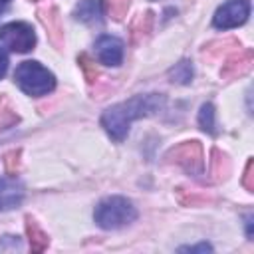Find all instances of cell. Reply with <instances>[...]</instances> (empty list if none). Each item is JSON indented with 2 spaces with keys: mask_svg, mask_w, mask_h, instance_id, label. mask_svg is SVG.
<instances>
[{
  "mask_svg": "<svg viewBox=\"0 0 254 254\" xmlns=\"http://www.w3.org/2000/svg\"><path fill=\"white\" fill-rule=\"evenodd\" d=\"M163 103V97L151 93V95H135L127 101H121L113 107H109L103 115H101V125L105 127V131L115 139V141H121L125 139L127 131H129V125L147 115V113H153L161 107Z\"/></svg>",
  "mask_w": 254,
  "mask_h": 254,
  "instance_id": "cell-1",
  "label": "cell"
},
{
  "mask_svg": "<svg viewBox=\"0 0 254 254\" xmlns=\"http://www.w3.org/2000/svg\"><path fill=\"white\" fill-rule=\"evenodd\" d=\"M93 218L97 226L105 230H117V228L131 224L137 218V210L131 204V200L123 196H107L95 206Z\"/></svg>",
  "mask_w": 254,
  "mask_h": 254,
  "instance_id": "cell-2",
  "label": "cell"
},
{
  "mask_svg": "<svg viewBox=\"0 0 254 254\" xmlns=\"http://www.w3.org/2000/svg\"><path fill=\"white\" fill-rule=\"evenodd\" d=\"M14 81L28 95H46L54 89V73L38 62H22L14 71Z\"/></svg>",
  "mask_w": 254,
  "mask_h": 254,
  "instance_id": "cell-3",
  "label": "cell"
},
{
  "mask_svg": "<svg viewBox=\"0 0 254 254\" xmlns=\"http://www.w3.org/2000/svg\"><path fill=\"white\" fill-rule=\"evenodd\" d=\"M167 163L183 167L189 175H202L204 171V157H202V145L198 141H183L175 145L167 155Z\"/></svg>",
  "mask_w": 254,
  "mask_h": 254,
  "instance_id": "cell-4",
  "label": "cell"
},
{
  "mask_svg": "<svg viewBox=\"0 0 254 254\" xmlns=\"http://www.w3.org/2000/svg\"><path fill=\"white\" fill-rule=\"evenodd\" d=\"M0 42L12 52L26 54L36 46V34L26 22H10L0 28Z\"/></svg>",
  "mask_w": 254,
  "mask_h": 254,
  "instance_id": "cell-5",
  "label": "cell"
},
{
  "mask_svg": "<svg viewBox=\"0 0 254 254\" xmlns=\"http://www.w3.org/2000/svg\"><path fill=\"white\" fill-rule=\"evenodd\" d=\"M250 16V0H226L214 14L212 24L218 30L242 26Z\"/></svg>",
  "mask_w": 254,
  "mask_h": 254,
  "instance_id": "cell-6",
  "label": "cell"
},
{
  "mask_svg": "<svg viewBox=\"0 0 254 254\" xmlns=\"http://www.w3.org/2000/svg\"><path fill=\"white\" fill-rule=\"evenodd\" d=\"M252 64H254V54H252V50H238L236 54H232V56L224 62V65H222V69H220V75H222L224 79L242 77V75H246V73L250 71Z\"/></svg>",
  "mask_w": 254,
  "mask_h": 254,
  "instance_id": "cell-7",
  "label": "cell"
},
{
  "mask_svg": "<svg viewBox=\"0 0 254 254\" xmlns=\"http://www.w3.org/2000/svg\"><path fill=\"white\" fill-rule=\"evenodd\" d=\"M95 54L105 65H119L123 60V44L115 36H99L95 42Z\"/></svg>",
  "mask_w": 254,
  "mask_h": 254,
  "instance_id": "cell-8",
  "label": "cell"
},
{
  "mask_svg": "<svg viewBox=\"0 0 254 254\" xmlns=\"http://www.w3.org/2000/svg\"><path fill=\"white\" fill-rule=\"evenodd\" d=\"M38 16H40V22L44 24V28L48 30V36H50L52 44H54L56 48H60L62 42H64V26H62L60 10H58L56 6L40 8V10H38Z\"/></svg>",
  "mask_w": 254,
  "mask_h": 254,
  "instance_id": "cell-9",
  "label": "cell"
},
{
  "mask_svg": "<svg viewBox=\"0 0 254 254\" xmlns=\"http://www.w3.org/2000/svg\"><path fill=\"white\" fill-rule=\"evenodd\" d=\"M24 198V187L10 177L0 179V210H10L20 206Z\"/></svg>",
  "mask_w": 254,
  "mask_h": 254,
  "instance_id": "cell-10",
  "label": "cell"
},
{
  "mask_svg": "<svg viewBox=\"0 0 254 254\" xmlns=\"http://www.w3.org/2000/svg\"><path fill=\"white\" fill-rule=\"evenodd\" d=\"M26 234H28L32 252H44L48 248L50 238H48V234L40 228V224L32 216H26Z\"/></svg>",
  "mask_w": 254,
  "mask_h": 254,
  "instance_id": "cell-11",
  "label": "cell"
},
{
  "mask_svg": "<svg viewBox=\"0 0 254 254\" xmlns=\"http://www.w3.org/2000/svg\"><path fill=\"white\" fill-rule=\"evenodd\" d=\"M73 16H75V20H79L83 24H99L101 22V10H99L97 0L79 2L73 10Z\"/></svg>",
  "mask_w": 254,
  "mask_h": 254,
  "instance_id": "cell-12",
  "label": "cell"
},
{
  "mask_svg": "<svg viewBox=\"0 0 254 254\" xmlns=\"http://www.w3.org/2000/svg\"><path fill=\"white\" fill-rule=\"evenodd\" d=\"M151 28H153V12L139 14L135 18V22L131 24V42L133 44H141L149 36Z\"/></svg>",
  "mask_w": 254,
  "mask_h": 254,
  "instance_id": "cell-13",
  "label": "cell"
},
{
  "mask_svg": "<svg viewBox=\"0 0 254 254\" xmlns=\"http://www.w3.org/2000/svg\"><path fill=\"white\" fill-rule=\"evenodd\" d=\"M210 173H212V179L214 181H222L230 173V161L218 149H212V169H210Z\"/></svg>",
  "mask_w": 254,
  "mask_h": 254,
  "instance_id": "cell-14",
  "label": "cell"
},
{
  "mask_svg": "<svg viewBox=\"0 0 254 254\" xmlns=\"http://www.w3.org/2000/svg\"><path fill=\"white\" fill-rule=\"evenodd\" d=\"M20 121L16 109L10 105V101L6 97L0 95V131H6L10 127H14Z\"/></svg>",
  "mask_w": 254,
  "mask_h": 254,
  "instance_id": "cell-15",
  "label": "cell"
},
{
  "mask_svg": "<svg viewBox=\"0 0 254 254\" xmlns=\"http://www.w3.org/2000/svg\"><path fill=\"white\" fill-rule=\"evenodd\" d=\"M129 6H131V0H103V10L113 20H123Z\"/></svg>",
  "mask_w": 254,
  "mask_h": 254,
  "instance_id": "cell-16",
  "label": "cell"
},
{
  "mask_svg": "<svg viewBox=\"0 0 254 254\" xmlns=\"http://www.w3.org/2000/svg\"><path fill=\"white\" fill-rule=\"evenodd\" d=\"M169 75L177 83H190V79H192V65H190V62L183 60V62L175 64V67H171Z\"/></svg>",
  "mask_w": 254,
  "mask_h": 254,
  "instance_id": "cell-17",
  "label": "cell"
},
{
  "mask_svg": "<svg viewBox=\"0 0 254 254\" xmlns=\"http://www.w3.org/2000/svg\"><path fill=\"white\" fill-rule=\"evenodd\" d=\"M77 64H79V67L83 69V75H85L87 83H93V81H97V77H99V69H97L95 62H93V60H91L87 54H79V58H77Z\"/></svg>",
  "mask_w": 254,
  "mask_h": 254,
  "instance_id": "cell-18",
  "label": "cell"
},
{
  "mask_svg": "<svg viewBox=\"0 0 254 254\" xmlns=\"http://www.w3.org/2000/svg\"><path fill=\"white\" fill-rule=\"evenodd\" d=\"M198 123L204 131L208 133H214V107L212 103H204L200 107V113H198Z\"/></svg>",
  "mask_w": 254,
  "mask_h": 254,
  "instance_id": "cell-19",
  "label": "cell"
},
{
  "mask_svg": "<svg viewBox=\"0 0 254 254\" xmlns=\"http://www.w3.org/2000/svg\"><path fill=\"white\" fill-rule=\"evenodd\" d=\"M228 46H236V40L226 38V40L212 42V44H208V46H206V50H204L202 54H204V56H208V58H218L220 54H226V52H228Z\"/></svg>",
  "mask_w": 254,
  "mask_h": 254,
  "instance_id": "cell-20",
  "label": "cell"
},
{
  "mask_svg": "<svg viewBox=\"0 0 254 254\" xmlns=\"http://www.w3.org/2000/svg\"><path fill=\"white\" fill-rule=\"evenodd\" d=\"M4 165H6V173L8 175H16L20 171V151H10L4 157Z\"/></svg>",
  "mask_w": 254,
  "mask_h": 254,
  "instance_id": "cell-21",
  "label": "cell"
},
{
  "mask_svg": "<svg viewBox=\"0 0 254 254\" xmlns=\"http://www.w3.org/2000/svg\"><path fill=\"white\" fill-rule=\"evenodd\" d=\"M252 169H254V163H252V159H248V163H246V169H244V179H242V185H244V189L248 190V192H252L254 190V181H252Z\"/></svg>",
  "mask_w": 254,
  "mask_h": 254,
  "instance_id": "cell-22",
  "label": "cell"
},
{
  "mask_svg": "<svg viewBox=\"0 0 254 254\" xmlns=\"http://www.w3.org/2000/svg\"><path fill=\"white\" fill-rule=\"evenodd\" d=\"M6 69H8V56H6V54L2 52V48H0V79L4 77Z\"/></svg>",
  "mask_w": 254,
  "mask_h": 254,
  "instance_id": "cell-23",
  "label": "cell"
},
{
  "mask_svg": "<svg viewBox=\"0 0 254 254\" xmlns=\"http://www.w3.org/2000/svg\"><path fill=\"white\" fill-rule=\"evenodd\" d=\"M183 252L185 250H189V252H208L210 250V246L208 244H200V246H189V248H181Z\"/></svg>",
  "mask_w": 254,
  "mask_h": 254,
  "instance_id": "cell-24",
  "label": "cell"
},
{
  "mask_svg": "<svg viewBox=\"0 0 254 254\" xmlns=\"http://www.w3.org/2000/svg\"><path fill=\"white\" fill-rule=\"evenodd\" d=\"M8 4H10V0H0V14H2V12L8 8Z\"/></svg>",
  "mask_w": 254,
  "mask_h": 254,
  "instance_id": "cell-25",
  "label": "cell"
}]
</instances>
